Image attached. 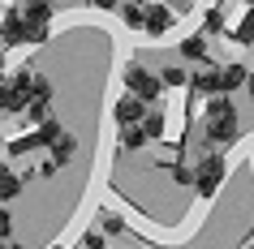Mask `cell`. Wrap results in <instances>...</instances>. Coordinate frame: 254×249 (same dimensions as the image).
I'll use <instances>...</instances> for the list:
<instances>
[{
  "label": "cell",
  "mask_w": 254,
  "mask_h": 249,
  "mask_svg": "<svg viewBox=\"0 0 254 249\" xmlns=\"http://www.w3.org/2000/svg\"><path fill=\"white\" fill-rule=\"evenodd\" d=\"M202 125H207V138L211 142H233L237 138V107L228 103V95H211Z\"/></svg>",
  "instance_id": "6da1fadb"
},
{
  "label": "cell",
  "mask_w": 254,
  "mask_h": 249,
  "mask_svg": "<svg viewBox=\"0 0 254 249\" xmlns=\"http://www.w3.org/2000/svg\"><path fill=\"white\" fill-rule=\"evenodd\" d=\"M43 39H48V26H35L22 9H9L4 22H0V43H9V48H17V43H43Z\"/></svg>",
  "instance_id": "7a4b0ae2"
},
{
  "label": "cell",
  "mask_w": 254,
  "mask_h": 249,
  "mask_svg": "<svg viewBox=\"0 0 254 249\" xmlns=\"http://www.w3.org/2000/svg\"><path fill=\"white\" fill-rule=\"evenodd\" d=\"M220 181H224V159H220V155H207L198 168H194V189H198L202 198H211L215 189H220Z\"/></svg>",
  "instance_id": "3957f363"
},
{
  "label": "cell",
  "mask_w": 254,
  "mask_h": 249,
  "mask_svg": "<svg viewBox=\"0 0 254 249\" xmlns=\"http://www.w3.org/2000/svg\"><path fill=\"white\" fill-rule=\"evenodd\" d=\"M125 86H129V91L138 95V99H155V95H160V86H164V78H155V73H147V69L142 65H129L125 69Z\"/></svg>",
  "instance_id": "277c9868"
},
{
  "label": "cell",
  "mask_w": 254,
  "mask_h": 249,
  "mask_svg": "<svg viewBox=\"0 0 254 249\" xmlns=\"http://www.w3.org/2000/svg\"><path fill=\"white\" fill-rule=\"evenodd\" d=\"M147 99H138L134 91L129 95H121L117 99V107H112V116H117V125H142V116H147Z\"/></svg>",
  "instance_id": "5b68a950"
},
{
  "label": "cell",
  "mask_w": 254,
  "mask_h": 249,
  "mask_svg": "<svg viewBox=\"0 0 254 249\" xmlns=\"http://www.w3.org/2000/svg\"><path fill=\"white\" fill-rule=\"evenodd\" d=\"M142 30H147V35H155V39H160V35H168V30H173V13H168L164 4H147V22H142Z\"/></svg>",
  "instance_id": "8992f818"
},
{
  "label": "cell",
  "mask_w": 254,
  "mask_h": 249,
  "mask_svg": "<svg viewBox=\"0 0 254 249\" xmlns=\"http://www.w3.org/2000/svg\"><path fill=\"white\" fill-rule=\"evenodd\" d=\"M0 112H26V99H22V95H17L13 78H9V82L0 78Z\"/></svg>",
  "instance_id": "52a82bcc"
},
{
  "label": "cell",
  "mask_w": 254,
  "mask_h": 249,
  "mask_svg": "<svg viewBox=\"0 0 254 249\" xmlns=\"http://www.w3.org/2000/svg\"><path fill=\"white\" fill-rule=\"evenodd\" d=\"M73 150H78V142H73L69 133H61V138L52 142V163H56V168H65L69 159H73Z\"/></svg>",
  "instance_id": "ba28073f"
},
{
  "label": "cell",
  "mask_w": 254,
  "mask_h": 249,
  "mask_svg": "<svg viewBox=\"0 0 254 249\" xmlns=\"http://www.w3.org/2000/svg\"><path fill=\"white\" fill-rule=\"evenodd\" d=\"M22 13H26L35 26H48V17H52V0H26Z\"/></svg>",
  "instance_id": "9c48e42d"
},
{
  "label": "cell",
  "mask_w": 254,
  "mask_h": 249,
  "mask_svg": "<svg viewBox=\"0 0 254 249\" xmlns=\"http://www.w3.org/2000/svg\"><path fill=\"white\" fill-rule=\"evenodd\" d=\"M121 146L125 150H142L147 146V129L142 125H121Z\"/></svg>",
  "instance_id": "30bf717a"
},
{
  "label": "cell",
  "mask_w": 254,
  "mask_h": 249,
  "mask_svg": "<svg viewBox=\"0 0 254 249\" xmlns=\"http://www.w3.org/2000/svg\"><path fill=\"white\" fill-rule=\"evenodd\" d=\"M241 82H250V73H246L241 65H224V69H220V86H224V95H228V91H237Z\"/></svg>",
  "instance_id": "8fae6325"
},
{
  "label": "cell",
  "mask_w": 254,
  "mask_h": 249,
  "mask_svg": "<svg viewBox=\"0 0 254 249\" xmlns=\"http://www.w3.org/2000/svg\"><path fill=\"white\" fill-rule=\"evenodd\" d=\"M194 91L198 95H220L224 86H220V69L215 73H194Z\"/></svg>",
  "instance_id": "7c38bea8"
},
{
  "label": "cell",
  "mask_w": 254,
  "mask_h": 249,
  "mask_svg": "<svg viewBox=\"0 0 254 249\" xmlns=\"http://www.w3.org/2000/svg\"><path fill=\"white\" fill-rule=\"evenodd\" d=\"M35 146H43V133H39V129H35V133H22V138H13V142H9V150H13V155H30Z\"/></svg>",
  "instance_id": "4fadbf2b"
},
{
  "label": "cell",
  "mask_w": 254,
  "mask_h": 249,
  "mask_svg": "<svg viewBox=\"0 0 254 249\" xmlns=\"http://www.w3.org/2000/svg\"><path fill=\"white\" fill-rule=\"evenodd\" d=\"M121 17H125V26H142L147 22V9L138 0H121Z\"/></svg>",
  "instance_id": "5bb4252c"
},
{
  "label": "cell",
  "mask_w": 254,
  "mask_h": 249,
  "mask_svg": "<svg viewBox=\"0 0 254 249\" xmlns=\"http://www.w3.org/2000/svg\"><path fill=\"white\" fill-rule=\"evenodd\" d=\"M17 189H22V181H17L13 172H9L4 163H0V202H9V198H17Z\"/></svg>",
  "instance_id": "9a60e30c"
},
{
  "label": "cell",
  "mask_w": 254,
  "mask_h": 249,
  "mask_svg": "<svg viewBox=\"0 0 254 249\" xmlns=\"http://www.w3.org/2000/svg\"><path fill=\"white\" fill-rule=\"evenodd\" d=\"M181 56L186 60H207V39H198V35L194 39H181Z\"/></svg>",
  "instance_id": "2e32d148"
},
{
  "label": "cell",
  "mask_w": 254,
  "mask_h": 249,
  "mask_svg": "<svg viewBox=\"0 0 254 249\" xmlns=\"http://www.w3.org/2000/svg\"><path fill=\"white\" fill-rule=\"evenodd\" d=\"M237 39H241V43H254V4L246 9V17L237 22Z\"/></svg>",
  "instance_id": "e0dca14e"
},
{
  "label": "cell",
  "mask_w": 254,
  "mask_h": 249,
  "mask_svg": "<svg viewBox=\"0 0 254 249\" xmlns=\"http://www.w3.org/2000/svg\"><path fill=\"white\" fill-rule=\"evenodd\" d=\"M142 129H147V138H160L164 133V116L160 112H147V116H142Z\"/></svg>",
  "instance_id": "ac0fdd59"
},
{
  "label": "cell",
  "mask_w": 254,
  "mask_h": 249,
  "mask_svg": "<svg viewBox=\"0 0 254 249\" xmlns=\"http://www.w3.org/2000/svg\"><path fill=\"white\" fill-rule=\"evenodd\" d=\"M48 103H52V99H30V103H26V116L30 120H48Z\"/></svg>",
  "instance_id": "d6986e66"
},
{
  "label": "cell",
  "mask_w": 254,
  "mask_h": 249,
  "mask_svg": "<svg viewBox=\"0 0 254 249\" xmlns=\"http://www.w3.org/2000/svg\"><path fill=\"white\" fill-rule=\"evenodd\" d=\"M207 30H211V35H220V30H224V13H220V9H211V13H207Z\"/></svg>",
  "instance_id": "ffe728a7"
},
{
  "label": "cell",
  "mask_w": 254,
  "mask_h": 249,
  "mask_svg": "<svg viewBox=\"0 0 254 249\" xmlns=\"http://www.w3.org/2000/svg\"><path fill=\"white\" fill-rule=\"evenodd\" d=\"M164 86H186V73L181 69H164Z\"/></svg>",
  "instance_id": "44dd1931"
},
{
  "label": "cell",
  "mask_w": 254,
  "mask_h": 249,
  "mask_svg": "<svg viewBox=\"0 0 254 249\" xmlns=\"http://www.w3.org/2000/svg\"><path fill=\"white\" fill-rule=\"evenodd\" d=\"M82 245H86V249H108L104 245V232H86V236H82Z\"/></svg>",
  "instance_id": "7402d4cb"
},
{
  "label": "cell",
  "mask_w": 254,
  "mask_h": 249,
  "mask_svg": "<svg viewBox=\"0 0 254 249\" xmlns=\"http://www.w3.org/2000/svg\"><path fill=\"white\" fill-rule=\"evenodd\" d=\"M9 228H13V219H9V210L0 206V241H4V236H9Z\"/></svg>",
  "instance_id": "603a6c76"
},
{
  "label": "cell",
  "mask_w": 254,
  "mask_h": 249,
  "mask_svg": "<svg viewBox=\"0 0 254 249\" xmlns=\"http://www.w3.org/2000/svg\"><path fill=\"white\" fill-rule=\"evenodd\" d=\"M99 9H121V0H95Z\"/></svg>",
  "instance_id": "cb8c5ba5"
},
{
  "label": "cell",
  "mask_w": 254,
  "mask_h": 249,
  "mask_svg": "<svg viewBox=\"0 0 254 249\" xmlns=\"http://www.w3.org/2000/svg\"><path fill=\"white\" fill-rule=\"evenodd\" d=\"M246 86H250V95H254V73H250V82H246Z\"/></svg>",
  "instance_id": "d4e9b609"
},
{
  "label": "cell",
  "mask_w": 254,
  "mask_h": 249,
  "mask_svg": "<svg viewBox=\"0 0 254 249\" xmlns=\"http://www.w3.org/2000/svg\"><path fill=\"white\" fill-rule=\"evenodd\" d=\"M0 249H22V245H0Z\"/></svg>",
  "instance_id": "484cf974"
},
{
  "label": "cell",
  "mask_w": 254,
  "mask_h": 249,
  "mask_svg": "<svg viewBox=\"0 0 254 249\" xmlns=\"http://www.w3.org/2000/svg\"><path fill=\"white\" fill-rule=\"evenodd\" d=\"M0 69H4V52H0Z\"/></svg>",
  "instance_id": "4316f807"
},
{
  "label": "cell",
  "mask_w": 254,
  "mask_h": 249,
  "mask_svg": "<svg viewBox=\"0 0 254 249\" xmlns=\"http://www.w3.org/2000/svg\"><path fill=\"white\" fill-rule=\"evenodd\" d=\"M246 4H254V0H246Z\"/></svg>",
  "instance_id": "83f0119b"
},
{
  "label": "cell",
  "mask_w": 254,
  "mask_h": 249,
  "mask_svg": "<svg viewBox=\"0 0 254 249\" xmlns=\"http://www.w3.org/2000/svg\"><path fill=\"white\" fill-rule=\"evenodd\" d=\"M250 249H254V245H250Z\"/></svg>",
  "instance_id": "f1b7e54d"
}]
</instances>
